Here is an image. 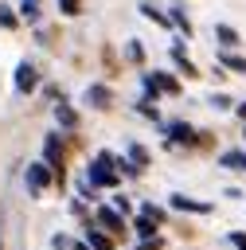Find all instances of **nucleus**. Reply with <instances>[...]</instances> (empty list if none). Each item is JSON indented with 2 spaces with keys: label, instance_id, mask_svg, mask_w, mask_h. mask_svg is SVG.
<instances>
[{
  "label": "nucleus",
  "instance_id": "nucleus-1",
  "mask_svg": "<svg viewBox=\"0 0 246 250\" xmlns=\"http://www.w3.org/2000/svg\"><path fill=\"white\" fill-rule=\"evenodd\" d=\"M113 184H117L113 156H109V152H98V156H94V164L86 168V184H82V188L90 191V188H113Z\"/></svg>",
  "mask_w": 246,
  "mask_h": 250
},
{
  "label": "nucleus",
  "instance_id": "nucleus-2",
  "mask_svg": "<svg viewBox=\"0 0 246 250\" xmlns=\"http://www.w3.org/2000/svg\"><path fill=\"white\" fill-rule=\"evenodd\" d=\"M51 176H55V172H51L43 160H39V164H27V176H23V180H27V191H31V195H39V191L51 184Z\"/></svg>",
  "mask_w": 246,
  "mask_h": 250
},
{
  "label": "nucleus",
  "instance_id": "nucleus-3",
  "mask_svg": "<svg viewBox=\"0 0 246 250\" xmlns=\"http://www.w3.org/2000/svg\"><path fill=\"white\" fill-rule=\"evenodd\" d=\"M43 156H47L43 164L62 180V145H59V137H47V141H43Z\"/></svg>",
  "mask_w": 246,
  "mask_h": 250
},
{
  "label": "nucleus",
  "instance_id": "nucleus-4",
  "mask_svg": "<svg viewBox=\"0 0 246 250\" xmlns=\"http://www.w3.org/2000/svg\"><path fill=\"white\" fill-rule=\"evenodd\" d=\"M35 86H39V70H35L31 62H20V66H16V90H20V94H31Z\"/></svg>",
  "mask_w": 246,
  "mask_h": 250
},
{
  "label": "nucleus",
  "instance_id": "nucleus-5",
  "mask_svg": "<svg viewBox=\"0 0 246 250\" xmlns=\"http://www.w3.org/2000/svg\"><path fill=\"white\" fill-rule=\"evenodd\" d=\"M172 207L176 211H191V215H207L211 211L207 199H191V195H172Z\"/></svg>",
  "mask_w": 246,
  "mask_h": 250
},
{
  "label": "nucleus",
  "instance_id": "nucleus-6",
  "mask_svg": "<svg viewBox=\"0 0 246 250\" xmlns=\"http://www.w3.org/2000/svg\"><path fill=\"white\" fill-rule=\"evenodd\" d=\"M98 223H102L109 234H121V230H125V215H117L113 207H102V211H98Z\"/></svg>",
  "mask_w": 246,
  "mask_h": 250
},
{
  "label": "nucleus",
  "instance_id": "nucleus-7",
  "mask_svg": "<svg viewBox=\"0 0 246 250\" xmlns=\"http://www.w3.org/2000/svg\"><path fill=\"white\" fill-rule=\"evenodd\" d=\"M144 78L156 86V94H160V90H164V94H180V82H176L172 74H164V70H152V74H144Z\"/></svg>",
  "mask_w": 246,
  "mask_h": 250
},
{
  "label": "nucleus",
  "instance_id": "nucleus-8",
  "mask_svg": "<svg viewBox=\"0 0 246 250\" xmlns=\"http://www.w3.org/2000/svg\"><path fill=\"white\" fill-rule=\"evenodd\" d=\"M168 137H172L176 145H195V129H191L187 121H172V125H168Z\"/></svg>",
  "mask_w": 246,
  "mask_h": 250
},
{
  "label": "nucleus",
  "instance_id": "nucleus-9",
  "mask_svg": "<svg viewBox=\"0 0 246 250\" xmlns=\"http://www.w3.org/2000/svg\"><path fill=\"white\" fill-rule=\"evenodd\" d=\"M172 59H176V66H180V70H184L187 78H195V74H199V70H195V62H191V59L184 55V47H180V43H172Z\"/></svg>",
  "mask_w": 246,
  "mask_h": 250
},
{
  "label": "nucleus",
  "instance_id": "nucleus-10",
  "mask_svg": "<svg viewBox=\"0 0 246 250\" xmlns=\"http://www.w3.org/2000/svg\"><path fill=\"white\" fill-rule=\"evenodd\" d=\"M86 102H90L94 109H105L113 98H109V90H105V86H90V90H86Z\"/></svg>",
  "mask_w": 246,
  "mask_h": 250
},
{
  "label": "nucleus",
  "instance_id": "nucleus-11",
  "mask_svg": "<svg viewBox=\"0 0 246 250\" xmlns=\"http://www.w3.org/2000/svg\"><path fill=\"white\" fill-rule=\"evenodd\" d=\"M55 121H59L62 129H74V125H78V113H74L66 102H59V105H55Z\"/></svg>",
  "mask_w": 246,
  "mask_h": 250
},
{
  "label": "nucleus",
  "instance_id": "nucleus-12",
  "mask_svg": "<svg viewBox=\"0 0 246 250\" xmlns=\"http://www.w3.org/2000/svg\"><path fill=\"white\" fill-rule=\"evenodd\" d=\"M86 246H90V250H109V246H113V238H109V234H102V230H86Z\"/></svg>",
  "mask_w": 246,
  "mask_h": 250
},
{
  "label": "nucleus",
  "instance_id": "nucleus-13",
  "mask_svg": "<svg viewBox=\"0 0 246 250\" xmlns=\"http://www.w3.org/2000/svg\"><path fill=\"white\" fill-rule=\"evenodd\" d=\"M39 12H43V0H23V4H20V16H23L27 23H35Z\"/></svg>",
  "mask_w": 246,
  "mask_h": 250
},
{
  "label": "nucleus",
  "instance_id": "nucleus-14",
  "mask_svg": "<svg viewBox=\"0 0 246 250\" xmlns=\"http://www.w3.org/2000/svg\"><path fill=\"white\" fill-rule=\"evenodd\" d=\"M141 16H148V20H152V23H160V27H168V23H172V20H168L164 12H156L148 0H141Z\"/></svg>",
  "mask_w": 246,
  "mask_h": 250
},
{
  "label": "nucleus",
  "instance_id": "nucleus-15",
  "mask_svg": "<svg viewBox=\"0 0 246 250\" xmlns=\"http://www.w3.org/2000/svg\"><path fill=\"white\" fill-rule=\"evenodd\" d=\"M219 62H223L226 70H238V74H246V59H242V55H219Z\"/></svg>",
  "mask_w": 246,
  "mask_h": 250
},
{
  "label": "nucleus",
  "instance_id": "nucleus-16",
  "mask_svg": "<svg viewBox=\"0 0 246 250\" xmlns=\"http://www.w3.org/2000/svg\"><path fill=\"white\" fill-rule=\"evenodd\" d=\"M215 35L223 39V47H234V43H238V35H234V27H226V23H219V27H215Z\"/></svg>",
  "mask_w": 246,
  "mask_h": 250
},
{
  "label": "nucleus",
  "instance_id": "nucleus-17",
  "mask_svg": "<svg viewBox=\"0 0 246 250\" xmlns=\"http://www.w3.org/2000/svg\"><path fill=\"white\" fill-rule=\"evenodd\" d=\"M129 160H133V168H141V164H148V152L141 145H129Z\"/></svg>",
  "mask_w": 246,
  "mask_h": 250
},
{
  "label": "nucleus",
  "instance_id": "nucleus-18",
  "mask_svg": "<svg viewBox=\"0 0 246 250\" xmlns=\"http://www.w3.org/2000/svg\"><path fill=\"white\" fill-rule=\"evenodd\" d=\"M152 227H156V223H152V219H144V215H141V219H137V234H141V238H144V242H152Z\"/></svg>",
  "mask_w": 246,
  "mask_h": 250
},
{
  "label": "nucleus",
  "instance_id": "nucleus-19",
  "mask_svg": "<svg viewBox=\"0 0 246 250\" xmlns=\"http://www.w3.org/2000/svg\"><path fill=\"white\" fill-rule=\"evenodd\" d=\"M219 164H223V168H242V152H223Z\"/></svg>",
  "mask_w": 246,
  "mask_h": 250
},
{
  "label": "nucleus",
  "instance_id": "nucleus-20",
  "mask_svg": "<svg viewBox=\"0 0 246 250\" xmlns=\"http://www.w3.org/2000/svg\"><path fill=\"white\" fill-rule=\"evenodd\" d=\"M141 215H144V219H152V223H160V219H164V211H160V207H152V203H144V207H141Z\"/></svg>",
  "mask_w": 246,
  "mask_h": 250
},
{
  "label": "nucleus",
  "instance_id": "nucleus-21",
  "mask_svg": "<svg viewBox=\"0 0 246 250\" xmlns=\"http://www.w3.org/2000/svg\"><path fill=\"white\" fill-rule=\"evenodd\" d=\"M0 27H16V16H12L8 4H0Z\"/></svg>",
  "mask_w": 246,
  "mask_h": 250
},
{
  "label": "nucleus",
  "instance_id": "nucleus-22",
  "mask_svg": "<svg viewBox=\"0 0 246 250\" xmlns=\"http://www.w3.org/2000/svg\"><path fill=\"white\" fill-rule=\"evenodd\" d=\"M59 8H62V16H78V12H82L78 0H59Z\"/></svg>",
  "mask_w": 246,
  "mask_h": 250
},
{
  "label": "nucleus",
  "instance_id": "nucleus-23",
  "mask_svg": "<svg viewBox=\"0 0 246 250\" xmlns=\"http://www.w3.org/2000/svg\"><path fill=\"white\" fill-rule=\"evenodd\" d=\"M172 23H176V27H184V35H191V23H187V16H184L180 8H176V16H172Z\"/></svg>",
  "mask_w": 246,
  "mask_h": 250
},
{
  "label": "nucleus",
  "instance_id": "nucleus-24",
  "mask_svg": "<svg viewBox=\"0 0 246 250\" xmlns=\"http://www.w3.org/2000/svg\"><path fill=\"white\" fill-rule=\"evenodd\" d=\"M211 105H215V109H226V105H230V98H226V94H215V98H211Z\"/></svg>",
  "mask_w": 246,
  "mask_h": 250
},
{
  "label": "nucleus",
  "instance_id": "nucleus-25",
  "mask_svg": "<svg viewBox=\"0 0 246 250\" xmlns=\"http://www.w3.org/2000/svg\"><path fill=\"white\" fill-rule=\"evenodd\" d=\"M230 242H234L238 250H246V234H242V230H230Z\"/></svg>",
  "mask_w": 246,
  "mask_h": 250
},
{
  "label": "nucleus",
  "instance_id": "nucleus-26",
  "mask_svg": "<svg viewBox=\"0 0 246 250\" xmlns=\"http://www.w3.org/2000/svg\"><path fill=\"white\" fill-rule=\"evenodd\" d=\"M141 113H144V117H152V121H156V105H152V102H141Z\"/></svg>",
  "mask_w": 246,
  "mask_h": 250
},
{
  "label": "nucleus",
  "instance_id": "nucleus-27",
  "mask_svg": "<svg viewBox=\"0 0 246 250\" xmlns=\"http://www.w3.org/2000/svg\"><path fill=\"white\" fill-rule=\"evenodd\" d=\"M137 250H160V238H152V242H141Z\"/></svg>",
  "mask_w": 246,
  "mask_h": 250
},
{
  "label": "nucleus",
  "instance_id": "nucleus-28",
  "mask_svg": "<svg viewBox=\"0 0 246 250\" xmlns=\"http://www.w3.org/2000/svg\"><path fill=\"white\" fill-rule=\"evenodd\" d=\"M234 109H238V117H242V121H246V102H238V105H234Z\"/></svg>",
  "mask_w": 246,
  "mask_h": 250
},
{
  "label": "nucleus",
  "instance_id": "nucleus-29",
  "mask_svg": "<svg viewBox=\"0 0 246 250\" xmlns=\"http://www.w3.org/2000/svg\"><path fill=\"white\" fill-rule=\"evenodd\" d=\"M242 168H246V152H242Z\"/></svg>",
  "mask_w": 246,
  "mask_h": 250
}]
</instances>
